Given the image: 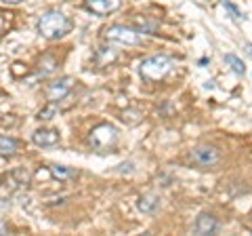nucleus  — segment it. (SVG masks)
I'll return each instance as SVG.
<instances>
[{"label": "nucleus", "instance_id": "1", "mask_svg": "<svg viewBox=\"0 0 252 236\" xmlns=\"http://www.w3.org/2000/svg\"><path fill=\"white\" fill-rule=\"evenodd\" d=\"M72 30V19L61 11H49L38 19V34L46 40H57Z\"/></svg>", "mask_w": 252, "mask_h": 236}, {"label": "nucleus", "instance_id": "2", "mask_svg": "<svg viewBox=\"0 0 252 236\" xmlns=\"http://www.w3.org/2000/svg\"><path fill=\"white\" fill-rule=\"evenodd\" d=\"M170 70H172V61L168 57H164V55H152V57L141 61V66H139L141 76H143L145 80H149V82L162 80Z\"/></svg>", "mask_w": 252, "mask_h": 236}, {"label": "nucleus", "instance_id": "3", "mask_svg": "<svg viewBox=\"0 0 252 236\" xmlns=\"http://www.w3.org/2000/svg\"><path fill=\"white\" fill-rule=\"evenodd\" d=\"M116 141H118V129L114 124H107V122L97 124V127L89 133V144L93 148H97V150H107Z\"/></svg>", "mask_w": 252, "mask_h": 236}, {"label": "nucleus", "instance_id": "4", "mask_svg": "<svg viewBox=\"0 0 252 236\" xmlns=\"http://www.w3.org/2000/svg\"><path fill=\"white\" fill-rule=\"evenodd\" d=\"M105 38L112 42H120V44H141V34L139 30L135 28H128V26H109L105 28Z\"/></svg>", "mask_w": 252, "mask_h": 236}, {"label": "nucleus", "instance_id": "5", "mask_svg": "<svg viewBox=\"0 0 252 236\" xmlns=\"http://www.w3.org/2000/svg\"><path fill=\"white\" fill-rule=\"evenodd\" d=\"M191 158H193V162H198L200 167H215L220 160V154L217 148H212V146H198L191 150Z\"/></svg>", "mask_w": 252, "mask_h": 236}, {"label": "nucleus", "instance_id": "6", "mask_svg": "<svg viewBox=\"0 0 252 236\" xmlns=\"http://www.w3.org/2000/svg\"><path fill=\"white\" fill-rule=\"evenodd\" d=\"M86 9L93 11L99 17H105V15H112L122 6V0H84Z\"/></svg>", "mask_w": 252, "mask_h": 236}, {"label": "nucleus", "instance_id": "7", "mask_svg": "<svg viewBox=\"0 0 252 236\" xmlns=\"http://www.w3.org/2000/svg\"><path fill=\"white\" fill-rule=\"evenodd\" d=\"M72 86H74V78L65 76V78H61V80L53 82L49 89H46V97H49L53 104H55V101H59V99H63V97H67V93L72 91Z\"/></svg>", "mask_w": 252, "mask_h": 236}, {"label": "nucleus", "instance_id": "8", "mask_svg": "<svg viewBox=\"0 0 252 236\" xmlns=\"http://www.w3.org/2000/svg\"><path fill=\"white\" fill-rule=\"evenodd\" d=\"M217 230H219V219L215 215H210V213L198 215V219H195V224H193V232L200 234V236L215 234Z\"/></svg>", "mask_w": 252, "mask_h": 236}, {"label": "nucleus", "instance_id": "9", "mask_svg": "<svg viewBox=\"0 0 252 236\" xmlns=\"http://www.w3.org/2000/svg\"><path fill=\"white\" fill-rule=\"evenodd\" d=\"M32 141H34L36 146H57L59 144V133L53 131V129H38L32 133Z\"/></svg>", "mask_w": 252, "mask_h": 236}, {"label": "nucleus", "instance_id": "10", "mask_svg": "<svg viewBox=\"0 0 252 236\" xmlns=\"http://www.w3.org/2000/svg\"><path fill=\"white\" fill-rule=\"evenodd\" d=\"M137 207H139V211H143V213H156V211L160 209V196H156V194L141 196Z\"/></svg>", "mask_w": 252, "mask_h": 236}, {"label": "nucleus", "instance_id": "11", "mask_svg": "<svg viewBox=\"0 0 252 236\" xmlns=\"http://www.w3.org/2000/svg\"><path fill=\"white\" fill-rule=\"evenodd\" d=\"M225 64L229 66L238 76H244V72H246V68H244V61L238 57V55H233V53H227L225 55Z\"/></svg>", "mask_w": 252, "mask_h": 236}, {"label": "nucleus", "instance_id": "12", "mask_svg": "<svg viewBox=\"0 0 252 236\" xmlns=\"http://www.w3.org/2000/svg\"><path fill=\"white\" fill-rule=\"evenodd\" d=\"M15 152H17V141L11 139V137H2V135H0V154L13 156Z\"/></svg>", "mask_w": 252, "mask_h": 236}, {"label": "nucleus", "instance_id": "13", "mask_svg": "<svg viewBox=\"0 0 252 236\" xmlns=\"http://www.w3.org/2000/svg\"><path fill=\"white\" fill-rule=\"evenodd\" d=\"M51 175L57 177V179H72V177H76V171L59 167V164H53V167H51Z\"/></svg>", "mask_w": 252, "mask_h": 236}, {"label": "nucleus", "instance_id": "14", "mask_svg": "<svg viewBox=\"0 0 252 236\" xmlns=\"http://www.w3.org/2000/svg\"><path fill=\"white\" fill-rule=\"evenodd\" d=\"M97 59H99V64H101V66H107L109 61H114V59H116V53H114V51H109L107 46H101V49L97 51Z\"/></svg>", "mask_w": 252, "mask_h": 236}, {"label": "nucleus", "instance_id": "15", "mask_svg": "<svg viewBox=\"0 0 252 236\" xmlns=\"http://www.w3.org/2000/svg\"><path fill=\"white\" fill-rule=\"evenodd\" d=\"M55 66H57V61H55V57H51V55H44V57L40 59V72L42 74H51Z\"/></svg>", "mask_w": 252, "mask_h": 236}, {"label": "nucleus", "instance_id": "16", "mask_svg": "<svg viewBox=\"0 0 252 236\" xmlns=\"http://www.w3.org/2000/svg\"><path fill=\"white\" fill-rule=\"evenodd\" d=\"M220 4H223L225 9L231 13V17H233V19H244V13H242L233 2H229V0H220Z\"/></svg>", "mask_w": 252, "mask_h": 236}, {"label": "nucleus", "instance_id": "17", "mask_svg": "<svg viewBox=\"0 0 252 236\" xmlns=\"http://www.w3.org/2000/svg\"><path fill=\"white\" fill-rule=\"evenodd\" d=\"M55 106H51V108H46V110H40V114H38V118H40V120H49V118H53L51 114H55Z\"/></svg>", "mask_w": 252, "mask_h": 236}, {"label": "nucleus", "instance_id": "18", "mask_svg": "<svg viewBox=\"0 0 252 236\" xmlns=\"http://www.w3.org/2000/svg\"><path fill=\"white\" fill-rule=\"evenodd\" d=\"M244 51L248 53V57H252V44H250V42H246V44H244Z\"/></svg>", "mask_w": 252, "mask_h": 236}, {"label": "nucleus", "instance_id": "19", "mask_svg": "<svg viewBox=\"0 0 252 236\" xmlns=\"http://www.w3.org/2000/svg\"><path fill=\"white\" fill-rule=\"evenodd\" d=\"M2 234H6V224L0 219V236H2Z\"/></svg>", "mask_w": 252, "mask_h": 236}, {"label": "nucleus", "instance_id": "20", "mask_svg": "<svg viewBox=\"0 0 252 236\" xmlns=\"http://www.w3.org/2000/svg\"><path fill=\"white\" fill-rule=\"evenodd\" d=\"M2 2H9V4H19V2H23V0H2Z\"/></svg>", "mask_w": 252, "mask_h": 236}, {"label": "nucleus", "instance_id": "21", "mask_svg": "<svg viewBox=\"0 0 252 236\" xmlns=\"http://www.w3.org/2000/svg\"><path fill=\"white\" fill-rule=\"evenodd\" d=\"M2 26H4V23H2V17H0V32H2Z\"/></svg>", "mask_w": 252, "mask_h": 236}]
</instances>
